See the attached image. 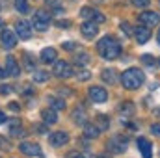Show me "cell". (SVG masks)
<instances>
[{
	"label": "cell",
	"mask_w": 160,
	"mask_h": 158,
	"mask_svg": "<svg viewBox=\"0 0 160 158\" xmlns=\"http://www.w3.org/2000/svg\"><path fill=\"white\" fill-rule=\"evenodd\" d=\"M97 50H99V54L104 60H116V58H119V54H121V45L114 37L106 36V37H102L97 43Z\"/></svg>",
	"instance_id": "cell-1"
},
{
	"label": "cell",
	"mask_w": 160,
	"mask_h": 158,
	"mask_svg": "<svg viewBox=\"0 0 160 158\" xmlns=\"http://www.w3.org/2000/svg\"><path fill=\"white\" fill-rule=\"evenodd\" d=\"M143 80H145L143 71L136 69V67H130V69H127V71L121 73V84L127 89H138L143 84Z\"/></svg>",
	"instance_id": "cell-2"
},
{
	"label": "cell",
	"mask_w": 160,
	"mask_h": 158,
	"mask_svg": "<svg viewBox=\"0 0 160 158\" xmlns=\"http://www.w3.org/2000/svg\"><path fill=\"white\" fill-rule=\"evenodd\" d=\"M48 22H50L48 11L39 9V11H36V15H34V19H32V28H36V30H39V32H47Z\"/></svg>",
	"instance_id": "cell-3"
},
{
	"label": "cell",
	"mask_w": 160,
	"mask_h": 158,
	"mask_svg": "<svg viewBox=\"0 0 160 158\" xmlns=\"http://www.w3.org/2000/svg\"><path fill=\"white\" fill-rule=\"evenodd\" d=\"M52 73H54L58 78H69V77H73V75H75L73 67H71L67 62H63V60L54 62V69H52Z\"/></svg>",
	"instance_id": "cell-4"
},
{
	"label": "cell",
	"mask_w": 160,
	"mask_h": 158,
	"mask_svg": "<svg viewBox=\"0 0 160 158\" xmlns=\"http://www.w3.org/2000/svg\"><path fill=\"white\" fill-rule=\"evenodd\" d=\"M80 17H84V19H88V21H93V22H97V24L106 21V17H104L101 11H97V9H93V7H89V6H86V7L80 9Z\"/></svg>",
	"instance_id": "cell-5"
},
{
	"label": "cell",
	"mask_w": 160,
	"mask_h": 158,
	"mask_svg": "<svg viewBox=\"0 0 160 158\" xmlns=\"http://www.w3.org/2000/svg\"><path fill=\"white\" fill-rule=\"evenodd\" d=\"M0 43H2V47H4L6 50L13 48V47L17 45V34H15L13 30H2V34H0Z\"/></svg>",
	"instance_id": "cell-6"
},
{
	"label": "cell",
	"mask_w": 160,
	"mask_h": 158,
	"mask_svg": "<svg viewBox=\"0 0 160 158\" xmlns=\"http://www.w3.org/2000/svg\"><path fill=\"white\" fill-rule=\"evenodd\" d=\"M158 22H160V15L155 13V11H143V13L140 15V24H143V26H147V28H153V26H157Z\"/></svg>",
	"instance_id": "cell-7"
},
{
	"label": "cell",
	"mask_w": 160,
	"mask_h": 158,
	"mask_svg": "<svg viewBox=\"0 0 160 158\" xmlns=\"http://www.w3.org/2000/svg\"><path fill=\"white\" fill-rule=\"evenodd\" d=\"M19 151L24 156H41V147L38 143H32V141H22L19 145Z\"/></svg>",
	"instance_id": "cell-8"
},
{
	"label": "cell",
	"mask_w": 160,
	"mask_h": 158,
	"mask_svg": "<svg viewBox=\"0 0 160 158\" xmlns=\"http://www.w3.org/2000/svg\"><path fill=\"white\" fill-rule=\"evenodd\" d=\"M15 34H17V37H21V39H30L32 37V24L30 22H26V21H17V24H15Z\"/></svg>",
	"instance_id": "cell-9"
},
{
	"label": "cell",
	"mask_w": 160,
	"mask_h": 158,
	"mask_svg": "<svg viewBox=\"0 0 160 158\" xmlns=\"http://www.w3.org/2000/svg\"><path fill=\"white\" fill-rule=\"evenodd\" d=\"M88 95H89V99H91L93 102H104V101L108 99V91H106L104 87H101V86H93V87H89Z\"/></svg>",
	"instance_id": "cell-10"
},
{
	"label": "cell",
	"mask_w": 160,
	"mask_h": 158,
	"mask_svg": "<svg viewBox=\"0 0 160 158\" xmlns=\"http://www.w3.org/2000/svg\"><path fill=\"white\" fill-rule=\"evenodd\" d=\"M48 141H50V145H54V147H62V145H65V143L69 141V134L63 132V130L52 132V134H48Z\"/></svg>",
	"instance_id": "cell-11"
},
{
	"label": "cell",
	"mask_w": 160,
	"mask_h": 158,
	"mask_svg": "<svg viewBox=\"0 0 160 158\" xmlns=\"http://www.w3.org/2000/svg\"><path fill=\"white\" fill-rule=\"evenodd\" d=\"M134 37H136V41H138L140 45H145L147 41L151 39V28H147V26H143V24L136 26V28H134Z\"/></svg>",
	"instance_id": "cell-12"
},
{
	"label": "cell",
	"mask_w": 160,
	"mask_h": 158,
	"mask_svg": "<svg viewBox=\"0 0 160 158\" xmlns=\"http://www.w3.org/2000/svg\"><path fill=\"white\" fill-rule=\"evenodd\" d=\"M80 32H82V36H84L86 39H93V37L97 36V32H99L97 22H93V21H86V22L80 26Z\"/></svg>",
	"instance_id": "cell-13"
},
{
	"label": "cell",
	"mask_w": 160,
	"mask_h": 158,
	"mask_svg": "<svg viewBox=\"0 0 160 158\" xmlns=\"http://www.w3.org/2000/svg\"><path fill=\"white\" fill-rule=\"evenodd\" d=\"M6 73H8V77H13V78H17L19 75H21V67H19V63H17V60L13 58V56H8L6 58Z\"/></svg>",
	"instance_id": "cell-14"
},
{
	"label": "cell",
	"mask_w": 160,
	"mask_h": 158,
	"mask_svg": "<svg viewBox=\"0 0 160 158\" xmlns=\"http://www.w3.org/2000/svg\"><path fill=\"white\" fill-rule=\"evenodd\" d=\"M106 147H108L112 153H123V151L127 149V138L121 140V136H116V138H112V140L106 143Z\"/></svg>",
	"instance_id": "cell-15"
},
{
	"label": "cell",
	"mask_w": 160,
	"mask_h": 158,
	"mask_svg": "<svg viewBox=\"0 0 160 158\" xmlns=\"http://www.w3.org/2000/svg\"><path fill=\"white\" fill-rule=\"evenodd\" d=\"M138 147H140L142 156L143 158H151L153 156V145H151L149 140H145V138H138Z\"/></svg>",
	"instance_id": "cell-16"
},
{
	"label": "cell",
	"mask_w": 160,
	"mask_h": 158,
	"mask_svg": "<svg viewBox=\"0 0 160 158\" xmlns=\"http://www.w3.org/2000/svg\"><path fill=\"white\" fill-rule=\"evenodd\" d=\"M56 58H58L56 48L47 47V48H43V50H41V62H43V63H54V62H56Z\"/></svg>",
	"instance_id": "cell-17"
},
{
	"label": "cell",
	"mask_w": 160,
	"mask_h": 158,
	"mask_svg": "<svg viewBox=\"0 0 160 158\" xmlns=\"http://www.w3.org/2000/svg\"><path fill=\"white\" fill-rule=\"evenodd\" d=\"M41 117H43V123L48 126V125H54L58 121V116H56V110L54 108H45L41 112Z\"/></svg>",
	"instance_id": "cell-18"
},
{
	"label": "cell",
	"mask_w": 160,
	"mask_h": 158,
	"mask_svg": "<svg viewBox=\"0 0 160 158\" xmlns=\"http://www.w3.org/2000/svg\"><path fill=\"white\" fill-rule=\"evenodd\" d=\"M99 134H101V128L97 125H93V123H86L84 125V136L86 138L95 140V138H99Z\"/></svg>",
	"instance_id": "cell-19"
},
{
	"label": "cell",
	"mask_w": 160,
	"mask_h": 158,
	"mask_svg": "<svg viewBox=\"0 0 160 158\" xmlns=\"http://www.w3.org/2000/svg\"><path fill=\"white\" fill-rule=\"evenodd\" d=\"M119 78L121 77L118 75L116 69H104V71H102V80H104L106 84H110V86H112V84H118Z\"/></svg>",
	"instance_id": "cell-20"
},
{
	"label": "cell",
	"mask_w": 160,
	"mask_h": 158,
	"mask_svg": "<svg viewBox=\"0 0 160 158\" xmlns=\"http://www.w3.org/2000/svg\"><path fill=\"white\" fill-rule=\"evenodd\" d=\"M86 119H88V114H86V110H84L82 106H78V108L73 112V121H75L77 125H82V126H84V125L88 123Z\"/></svg>",
	"instance_id": "cell-21"
},
{
	"label": "cell",
	"mask_w": 160,
	"mask_h": 158,
	"mask_svg": "<svg viewBox=\"0 0 160 158\" xmlns=\"http://www.w3.org/2000/svg\"><path fill=\"white\" fill-rule=\"evenodd\" d=\"M47 102L50 104V108L54 110H65V101L63 99H58V97H47Z\"/></svg>",
	"instance_id": "cell-22"
},
{
	"label": "cell",
	"mask_w": 160,
	"mask_h": 158,
	"mask_svg": "<svg viewBox=\"0 0 160 158\" xmlns=\"http://www.w3.org/2000/svg\"><path fill=\"white\" fill-rule=\"evenodd\" d=\"M91 62V58H89V54L88 52H78L77 56H75V63L80 65V67H84V65H88Z\"/></svg>",
	"instance_id": "cell-23"
},
{
	"label": "cell",
	"mask_w": 160,
	"mask_h": 158,
	"mask_svg": "<svg viewBox=\"0 0 160 158\" xmlns=\"http://www.w3.org/2000/svg\"><path fill=\"white\" fill-rule=\"evenodd\" d=\"M15 9L19 13H28V0H15Z\"/></svg>",
	"instance_id": "cell-24"
},
{
	"label": "cell",
	"mask_w": 160,
	"mask_h": 158,
	"mask_svg": "<svg viewBox=\"0 0 160 158\" xmlns=\"http://www.w3.org/2000/svg\"><path fill=\"white\" fill-rule=\"evenodd\" d=\"M108 125H110V121H108L106 116H97V126L101 128V132H102V130H106V128H108Z\"/></svg>",
	"instance_id": "cell-25"
},
{
	"label": "cell",
	"mask_w": 160,
	"mask_h": 158,
	"mask_svg": "<svg viewBox=\"0 0 160 158\" xmlns=\"http://www.w3.org/2000/svg\"><path fill=\"white\" fill-rule=\"evenodd\" d=\"M132 112H134L132 102H123V104H121V114H123V116H132Z\"/></svg>",
	"instance_id": "cell-26"
},
{
	"label": "cell",
	"mask_w": 160,
	"mask_h": 158,
	"mask_svg": "<svg viewBox=\"0 0 160 158\" xmlns=\"http://www.w3.org/2000/svg\"><path fill=\"white\" fill-rule=\"evenodd\" d=\"M34 80L39 82V84H45V82L48 80V75H47L45 71H36V73H34Z\"/></svg>",
	"instance_id": "cell-27"
},
{
	"label": "cell",
	"mask_w": 160,
	"mask_h": 158,
	"mask_svg": "<svg viewBox=\"0 0 160 158\" xmlns=\"http://www.w3.org/2000/svg\"><path fill=\"white\" fill-rule=\"evenodd\" d=\"M142 62H143L145 65H149V67H155V65H157V62H155V58H153L151 54H143V56H142Z\"/></svg>",
	"instance_id": "cell-28"
},
{
	"label": "cell",
	"mask_w": 160,
	"mask_h": 158,
	"mask_svg": "<svg viewBox=\"0 0 160 158\" xmlns=\"http://www.w3.org/2000/svg\"><path fill=\"white\" fill-rule=\"evenodd\" d=\"M89 77H91V73H89V71H86V69H80V71H77V78L82 80V82H86Z\"/></svg>",
	"instance_id": "cell-29"
},
{
	"label": "cell",
	"mask_w": 160,
	"mask_h": 158,
	"mask_svg": "<svg viewBox=\"0 0 160 158\" xmlns=\"http://www.w3.org/2000/svg\"><path fill=\"white\" fill-rule=\"evenodd\" d=\"M0 151H11V143L2 136H0Z\"/></svg>",
	"instance_id": "cell-30"
},
{
	"label": "cell",
	"mask_w": 160,
	"mask_h": 158,
	"mask_svg": "<svg viewBox=\"0 0 160 158\" xmlns=\"http://www.w3.org/2000/svg\"><path fill=\"white\" fill-rule=\"evenodd\" d=\"M121 30L125 32V36H134V32L130 30V24H128V22H125V21L121 22Z\"/></svg>",
	"instance_id": "cell-31"
},
{
	"label": "cell",
	"mask_w": 160,
	"mask_h": 158,
	"mask_svg": "<svg viewBox=\"0 0 160 158\" xmlns=\"http://www.w3.org/2000/svg\"><path fill=\"white\" fill-rule=\"evenodd\" d=\"M11 89H13V87H11L9 84H2V86H0V95H9Z\"/></svg>",
	"instance_id": "cell-32"
},
{
	"label": "cell",
	"mask_w": 160,
	"mask_h": 158,
	"mask_svg": "<svg viewBox=\"0 0 160 158\" xmlns=\"http://www.w3.org/2000/svg\"><path fill=\"white\" fill-rule=\"evenodd\" d=\"M149 2H151V0H132V4H134L136 7H147Z\"/></svg>",
	"instance_id": "cell-33"
},
{
	"label": "cell",
	"mask_w": 160,
	"mask_h": 158,
	"mask_svg": "<svg viewBox=\"0 0 160 158\" xmlns=\"http://www.w3.org/2000/svg\"><path fill=\"white\" fill-rule=\"evenodd\" d=\"M151 132H153V134H157V136H160V123L151 125Z\"/></svg>",
	"instance_id": "cell-34"
},
{
	"label": "cell",
	"mask_w": 160,
	"mask_h": 158,
	"mask_svg": "<svg viewBox=\"0 0 160 158\" xmlns=\"http://www.w3.org/2000/svg\"><path fill=\"white\" fill-rule=\"evenodd\" d=\"M56 26H58V28H67V26H71V22H69V21H58Z\"/></svg>",
	"instance_id": "cell-35"
},
{
	"label": "cell",
	"mask_w": 160,
	"mask_h": 158,
	"mask_svg": "<svg viewBox=\"0 0 160 158\" xmlns=\"http://www.w3.org/2000/svg\"><path fill=\"white\" fill-rule=\"evenodd\" d=\"M67 158H84V155H82V153H77V151H71V153L67 155Z\"/></svg>",
	"instance_id": "cell-36"
},
{
	"label": "cell",
	"mask_w": 160,
	"mask_h": 158,
	"mask_svg": "<svg viewBox=\"0 0 160 158\" xmlns=\"http://www.w3.org/2000/svg\"><path fill=\"white\" fill-rule=\"evenodd\" d=\"M63 48H65V50H73V48H75V43L67 41V43H63Z\"/></svg>",
	"instance_id": "cell-37"
},
{
	"label": "cell",
	"mask_w": 160,
	"mask_h": 158,
	"mask_svg": "<svg viewBox=\"0 0 160 158\" xmlns=\"http://www.w3.org/2000/svg\"><path fill=\"white\" fill-rule=\"evenodd\" d=\"M9 110H13V112H19V104H17V102H9Z\"/></svg>",
	"instance_id": "cell-38"
},
{
	"label": "cell",
	"mask_w": 160,
	"mask_h": 158,
	"mask_svg": "<svg viewBox=\"0 0 160 158\" xmlns=\"http://www.w3.org/2000/svg\"><path fill=\"white\" fill-rule=\"evenodd\" d=\"M8 73H6V67H0V78H6Z\"/></svg>",
	"instance_id": "cell-39"
},
{
	"label": "cell",
	"mask_w": 160,
	"mask_h": 158,
	"mask_svg": "<svg viewBox=\"0 0 160 158\" xmlns=\"http://www.w3.org/2000/svg\"><path fill=\"white\" fill-rule=\"evenodd\" d=\"M84 155V158H99V156H95V155H91V153H82Z\"/></svg>",
	"instance_id": "cell-40"
},
{
	"label": "cell",
	"mask_w": 160,
	"mask_h": 158,
	"mask_svg": "<svg viewBox=\"0 0 160 158\" xmlns=\"http://www.w3.org/2000/svg\"><path fill=\"white\" fill-rule=\"evenodd\" d=\"M4 121H6V116H4V114H2V110H0V125H2Z\"/></svg>",
	"instance_id": "cell-41"
},
{
	"label": "cell",
	"mask_w": 160,
	"mask_h": 158,
	"mask_svg": "<svg viewBox=\"0 0 160 158\" xmlns=\"http://www.w3.org/2000/svg\"><path fill=\"white\" fill-rule=\"evenodd\" d=\"M157 39H158V45H160V32H158V36H157Z\"/></svg>",
	"instance_id": "cell-42"
},
{
	"label": "cell",
	"mask_w": 160,
	"mask_h": 158,
	"mask_svg": "<svg viewBox=\"0 0 160 158\" xmlns=\"http://www.w3.org/2000/svg\"><path fill=\"white\" fill-rule=\"evenodd\" d=\"M99 158H106V156H99Z\"/></svg>",
	"instance_id": "cell-43"
},
{
	"label": "cell",
	"mask_w": 160,
	"mask_h": 158,
	"mask_svg": "<svg viewBox=\"0 0 160 158\" xmlns=\"http://www.w3.org/2000/svg\"><path fill=\"white\" fill-rule=\"evenodd\" d=\"M158 114H160V110H158Z\"/></svg>",
	"instance_id": "cell-44"
}]
</instances>
